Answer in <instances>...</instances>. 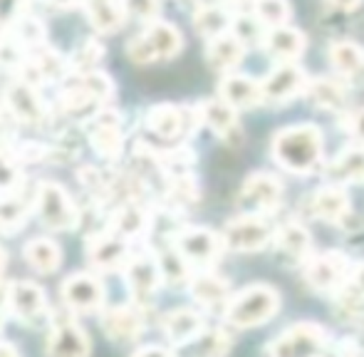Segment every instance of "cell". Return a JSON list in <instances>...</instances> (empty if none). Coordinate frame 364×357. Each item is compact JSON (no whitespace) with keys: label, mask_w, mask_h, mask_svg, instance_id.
<instances>
[{"label":"cell","mask_w":364,"mask_h":357,"mask_svg":"<svg viewBox=\"0 0 364 357\" xmlns=\"http://www.w3.org/2000/svg\"><path fill=\"white\" fill-rule=\"evenodd\" d=\"M325 151L322 132L315 124H292L273 139V159L290 174H310Z\"/></svg>","instance_id":"obj_1"},{"label":"cell","mask_w":364,"mask_h":357,"mask_svg":"<svg viewBox=\"0 0 364 357\" xmlns=\"http://www.w3.org/2000/svg\"><path fill=\"white\" fill-rule=\"evenodd\" d=\"M280 310V295L273 285L268 283H255L243 288L240 293H235L233 298L225 303L223 318L228 325L240 330L255 328L263 325L268 320L275 318V313Z\"/></svg>","instance_id":"obj_2"},{"label":"cell","mask_w":364,"mask_h":357,"mask_svg":"<svg viewBox=\"0 0 364 357\" xmlns=\"http://www.w3.org/2000/svg\"><path fill=\"white\" fill-rule=\"evenodd\" d=\"M181 48H183V38L176 25L166 23V20H154L144 33L129 40L127 55H129L132 63L149 65V63H159V60L176 58L181 53Z\"/></svg>","instance_id":"obj_3"},{"label":"cell","mask_w":364,"mask_h":357,"mask_svg":"<svg viewBox=\"0 0 364 357\" xmlns=\"http://www.w3.org/2000/svg\"><path fill=\"white\" fill-rule=\"evenodd\" d=\"M35 208L40 221L53 231H73L80 223V211L60 183L40 181L35 186Z\"/></svg>","instance_id":"obj_4"},{"label":"cell","mask_w":364,"mask_h":357,"mask_svg":"<svg viewBox=\"0 0 364 357\" xmlns=\"http://www.w3.org/2000/svg\"><path fill=\"white\" fill-rule=\"evenodd\" d=\"M327 330L317 323H297L270 343L268 357H322Z\"/></svg>","instance_id":"obj_5"},{"label":"cell","mask_w":364,"mask_h":357,"mask_svg":"<svg viewBox=\"0 0 364 357\" xmlns=\"http://www.w3.org/2000/svg\"><path fill=\"white\" fill-rule=\"evenodd\" d=\"M220 238H223V246L228 251L255 253L273 241V231L260 213H243V216H235L225 223Z\"/></svg>","instance_id":"obj_6"},{"label":"cell","mask_w":364,"mask_h":357,"mask_svg":"<svg viewBox=\"0 0 364 357\" xmlns=\"http://www.w3.org/2000/svg\"><path fill=\"white\" fill-rule=\"evenodd\" d=\"M352 268L342 253H322V256H310L305 261V280L317 290V293L337 295L347 283H350Z\"/></svg>","instance_id":"obj_7"},{"label":"cell","mask_w":364,"mask_h":357,"mask_svg":"<svg viewBox=\"0 0 364 357\" xmlns=\"http://www.w3.org/2000/svg\"><path fill=\"white\" fill-rule=\"evenodd\" d=\"M173 248L186 258L191 266H211L223 253V238L216 236L211 228L188 226L173 236Z\"/></svg>","instance_id":"obj_8"},{"label":"cell","mask_w":364,"mask_h":357,"mask_svg":"<svg viewBox=\"0 0 364 357\" xmlns=\"http://www.w3.org/2000/svg\"><path fill=\"white\" fill-rule=\"evenodd\" d=\"M60 295L73 313H100L105 305V283L95 273H75L65 278Z\"/></svg>","instance_id":"obj_9"},{"label":"cell","mask_w":364,"mask_h":357,"mask_svg":"<svg viewBox=\"0 0 364 357\" xmlns=\"http://www.w3.org/2000/svg\"><path fill=\"white\" fill-rule=\"evenodd\" d=\"M124 280H127V288H129L132 298H134L136 303H146L149 298H154L159 285L164 283L159 256H151V253L129 256V261H127V266H124Z\"/></svg>","instance_id":"obj_10"},{"label":"cell","mask_w":364,"mask_h":357,"mask_svg":"<svg viewBox=\"0 0 364 357\" xmlns=\"http://www.w3.org/2000/svg\"><path fill=\"white\" fill-rule=\"evenodd\" d=\"M90 144L102 159H119L124 149V137H122V117L114 110H100L90 117Z\"/></svg>","instance_id":"obj_11"},{"label":"cell","mask_w":364,"mask_h":357,"mask_svg":"<svg viewBox=\"0 0 364 357\" xmlns=\"http://www.w3.org/2000/svg\"><path fill=\"white\" fill-rule=\"evenodd\" d=\"M8 310L25 325L40 323L48 315L45 290L33 280H15L8 283Z\"/></svg>","instance_id":"obj_12"},{"label":"cell","mask_w":364,"mask_h":357,"mask_svg":"<svg viewBox=\"0 0 364 357\" xmlns=\"http://www.w3.org/2000/svg\"><path fill=\"white\" fill-rule=\"evenodd\" d=\"M5 110L10 112L15 122H23V124H43L45 117H48V107L40 100L35 85H28L23 80H13L5 90Z\"/></svg>","instance_id":"obj_13"},{"label":"cell","mask_w":364,"mask_h":357,"mask_svg":"<svg viewBox=\"0 0 364 357\" xmlns=\"http://www.w3.org/2000/svg\"><path fill=\"white\" fill-rule=\"evenodd\" d=\"M90 338L73 318H60L48 338V357H90Z\"/></svg>","instance_id":"obj_14"},{"label":"cell","mask_w":364,"mask_h":357,"mask_svg":"<svg viewBox=\"0 0 364 357\" xmlns=\"http://www.w3.org/2000/svg\"><path fill=\"white\" fill-rule=\"evenodd\" d=\"M100 323L109 340L132 343V340H136L144 333L146 318L139 305H117V308H109L102 313Z\"/></svg>","instance_id":"obj_15"},{"label":"cell","mask_w":364,"mask_h":357,"mask_svg":"<svg viewBox=\"0 0 364 357\" xmlns=\"http://www.w3.org/2000/svg\"><path fill=\"white\" fill-rule=\"evenodd\" d=\"M87 258L97 270H114L129 261V241L117 236L114 231L97 233L87 241Z\"/></svg>","instance_id":"obj_16"},{"label":"cell","mask_w":364,"mask_h":357,"mask_svg":"<svg viewBox=\"0 0 364 357\" xmlns=\"http://www.w3.org/2000/svg\"><path fill=\"white\" fill-rule=\"evenodd\" d=\"M307 75L295 63H280L268 78L263 80V100L265 102H288L307 90Z\"/></svg>","instance_id":"obj_17"},{"label":"cell","mask_w":364,"mask_h":357,"mask_svg":"<svg viewBox=\"0 0 364 357\" xmlns=\"http://www.w3.org/2000/svg\"><path fill=\"white\" fill-rule=\"evenodd\" d=\"M188 114H191V112L181 110V107L156 105L146 112V127L159 139H178V137L188 134V132L196 127V122H191Z\"/></svg>","instance_id":"obj_18"},{"label":"cell","mask_w":364,"mask_h":357,"mask_svg":"<svg viewBox=\"0 0 364 357\" xmlns=\"http://www.w3.org/2000/svg\"><path fill=\"white\" fill-rule=\"evenodd\" d=\"M245 203L260 213H270L283 203V183L273 174H250L240 191Z\"/></svg>","instance_id":"obj_19"},{"label":"cell","mask_w":364,"mask_h":357,"mask_svg":"<svg viewBox=\"0 0 364 357\" xmlns=\"http://www.w3.org/2000/svg\"><path fill=\"white\" fill-rule=\"evenodd\" d=\"M161 330L168 343L178 348L188 340L198 338L206 330V323H203V315L196 313L193 308H176L161 318Z\"/></svg>","instance_id":"obj_20"},{"label":"cell","mask_w":364,"mask_h":357,"mask_svg":"<svg viewBox=\"0 0 364 357\" xmlns=\"http://www.w3.org/2000/svg\"><path fill=\"white\" fill-rule=\"evenodd\" d=\"M220 100H225L235 110H253L263 100V85L248 75H225L218 85Z\"/></svg>","instance_id":"obj_21"},{"label":"cell","mask_w":364,"mask_h":357,"mask_svg":"<svg viewBox=\"0 0 364 357\" xmlns=\"http://www.w3.org/2000/svg\"><path fill=\"white\" fill-rule=\"evenodd\" d=\"M198 114L201 122L206 127H211L213 132L220 137L223 142H235L240 137V127H238V110L230 107L225 100H206L198 107Z\"/></svg>","instance_id":"obj_22"},{"label":"cell","mask_w":364,"mask_h":357,"mask_svg":"<svg viewBox=\"0 0 364 357\" xmlns=\"http://www.w3.org/2000/svg\"><path fill=\"white\" fill-rule=\"evenodd\" d=\"M310 213L325 223H340L350 213V198L347 191L337 183L317 188L310 196Z\"/></svg>","instance_id":"obj_23"},{"label":"cell","mask_w":364,"mask_h":357,"mask_svg":"<svg viewBox=\"0 0 364 357\" xmlns=\"http://www.w3.org/2000/svg\"><path fill=\"white\" fill-rule=\"evenodd\" d=\"M230 335L220 328H206L198 338L173 348L176 357H225L230 350Z\"/></svg>","instance_id":"obj_24"},{"label":"cell","mask_w":364,"mask_h":357,"mask_svg":"<svg viewBox=\"0 0 364 357\" xmlns=\"http://www.w3.org/2000/svg\"><path fill=\"white\" fill-rule=\"evenodd\" d=\"M243 58H245V45L233 33H223L218 38L208 40L206 60L218 73H228V70L238 68L243 63Z\"/></svg>","instance_id":"obj_25"},{"label":"cell","mask_w":364,"mask_h":357,"mask_svg":"<svg viewBox=\"0 0 364 357\" xmlns=\"http://www.w3.org/2000/svg\"><path fill=\"white\" fill-rule=\"evenodd\" d=\"M265 50H268L273 58L292 63L305 53V35L300 30L290 28V25H280V28H270L265 33Z\"/></svg>","instance_id":"obj_26"},{"label":"cell","mask_w":364,"mask_h":357,"mask_svg":"<svg viewBox=\"0 0 364 357\" xmlns=\"http://www.w3.org/2000/svg\"><path fill=\"white\" fill-rule=\"evenodd\" d=\"M87 18H90L92 28L102 35L117 33L124 25L127 10L124 0H85Z\"/></svg>","instance_id":"obj_27"},{"label":"cell","mask_w":364,"mask_h":357,"mask_svg":"<svg viewBox=\"0 0 364 357\" xmlns=\"http://www.w3.org/2000/svg\"><path fill=\"white\" fill-rule=\"evenodd\" d=\"M188 290H191L193 300H196L198 305H203V308H216V305L228 303L230 300L228 280H223L220 275H213V273L191 275Z\"/></svg>","instance_id":"obj_28"},{"label":"cell","mask_w":364,"mask_h":357,"mask_svg":"<svg viewBox=\"0 0 364 357\" xmlns=\"http://www.w3.org/2000/svg\"><path fill=\"white\" fill-rule=\"evenodd\" d=\"M327 178L332 183H360L364 181V146H352L337 154L327 164Z\"/></svg>","instance_id":"obj_29"},{"label":"cell","mask_w":364,"mask_h":357,"mask_svg":"<svg viewBox=\"0 0 364 357\" xmlns=\"http://www.w3.org/2000/svg\"><path fill=\"white\" fill-rule=\"evenodd\" d=\"M273 238H275V243H278L280 251H283L288 258H292V261L305 263L307 258H310L312 238H310V231H307L302 223H297V221L283 223Z\"/></svg>","instance_id":"obj_30"},{"label":"cell","mask_w":364,"mask_h":357,"mask_svg":"<svg viewBox=\"0 0 364 357\" xmlns=\"http://www.w3.org/2000/svg\"><path fill=\"white\" fill-rule=\"evenodd\" d=\"M330 63L340 78L357 80L364 75V50L352 40H337L330 45Z\"/></svg>","instance_id":"obj_31"},{"label":"cell","mask_w":364,"mask_h":357,"mask_svg":"<svg viewBox=\"0 0 364 357\" xmlns=\"http://www.w3.org/2000/svg\"><path fill=\"white\" fill-rule=\"evenodd\" d=\"M23 256L30 268L43 275L55 273L60 268V263H63V251L50 238H33V241H28L23 248Z\"/></svg>","instance_id":"obj_32"},{"label":"cell","mask_w":364,"mask_h":357,"mask_svg":"<svg viewBox=\"0 0 364 357\" xmlns=\"http://www.w3.org/2000/svg\"><path fill=\"white\" fill-rule=\"evenodd\" d=\"M146 223H149L146 211L139 206V203L132 201L114 211V216H112V231H114L117 236L129 241V238H136L146 231Z\"/></svg>","instance_id":"obj_33"},{"label":"cell","mask_w":364,"mask_h":357,"mask_svg":"<svg viewBox=\"0 0 364 357\" xmlns=\"http://www.w3.org/2000/svg\"><path fill=\"white\" fill-rule=\"evenodd\" d=\"M305 95L315 102L322 110H342L347 105V90L342 87L337 80L330 78H317L307 82Z\"/></svg>","instance_id":"obj_34"},{"label":"cell","mask_w":364,"mask_h":357,"mask_svg":"<svg viewBox=\"0 0 364 357\" xmlns=\"http://www.w3.org/2000/svg\"><path fill=\"white\" fill-rule=\"evenodd\" d=\"M193 25H196L198 35H203L206 40H213L223 33H230V18L220 5H198V10L193 13Z\"/></svg>","instance_id":"obj_35"},{"label":"cell","mask_w":364,"mask_h":357,"mask_svg":"<svg viewBox=\"0 0 364 357\" xmlns=\"http://www.w3.org/2000/svg\"><path fill=\"white\" fill-rule=\"evenodd\" d=\"M30 203L20 193L10 191L0 196V233H15L25 226Z\"/></svg>","instance_id":"obj_36"},{"label":"cell","mask_w":364,"mask_h":357,"mask_svg":"<svg viewBox=\"0 0 364 357\" xmlns=\"http://www.w3.org/2000/svg\"><path fill=\"white\" fill-rule=\"evenodd\" d=\"M159 266H161L164 283L183 285V283H188V280H191V263H188L173 246L159 253Z\"/></svg>","instance_id":"obj_37"},{"label":"cell","mask_w":364,"mask_h":357,"mask_svg":"<svg viewBox=\"0 0 364 357\" xmlns=\"http://www.w3.org/2000/svg\"><path fill=\"white\" fill-rule=\"evenodd\" d=\"M15 43L25 50L43 48L48 40V30H45L43 20L38 18H18L15 20Z\"/></svg>","instance_id":"obj_38"},{"label":"cell","mask_w":364,"mask_h":357,"mask_svg":"<svg viewBox=\"0 0 364 357\" xmlns=\"http://www.w3.org/2000/svg\"><path fill=\"white\" fill-rule=\"evenodd\" d=\"M255 18L265 25V28H280V25H288L292 8L288 0H255L253 5Z\"/></svg>","instance_id":"obj_39"},{"label":"cell","mask_w":364,"mask_h":357,"mask_svg":"<svg viewBox=\"0 0 364 357\" xmlns=\"http://www.w3.org/2000/svg\"><path fill=\"white\" fill-rule=\"evenodd\" d=\"M20 181V159L15 156V151H8L5 146H0V193L18 191Z\"/></svg>","instance_id":"obj_40"},{"label":"cell","mask_w":364,"mask_h":357,"mask_svg":"<svg viewBox=\"0 0 364 357\" xmlns=\"http://www.w3.org/2000/svg\"><path fill=\"white\" fill-rule=\"evenodd\" d=\"M77 80L85 85V90L90 92L97 102H109L112 97H114V82L109 80V75L92 70V73H77Z\"/></svg>","instance_id":"obj_41"},{"label":"cell","mask_w":364,"mask_h":357,"mask_svg":"<svg viewBox=\"0 0 364 357\" xmlns=\"http://www.w3.org/2000/svg\"><path fill=\"white\" fill-rule=\"evenodd\" d=\"M105 58V45L100 43V40L90 38L85 45H82L80 50L73 55V60H70V65L77 70V73H92V70L97 68V63Z\"/></svg>","instance_id":"obj_42"},{"label":"cell","mask_w":364,"mask_h":357,"mask_svg":"<svg viewBox=\"0 0 364 357\" xmlns=\"http://www.w3.org/2000/svg\"><path fill=\"white\" fill-rule=\"evenodd\" d=\"M263 28H265V25L260 23L258 18H248V15H245V18L233 20V25H230V33H233L243 45H248V43H258V40H265Z\"/></svg>","instance_id":"obj_43"},{"label":"cell","mask_w":364,"mask_h":357,"mask_svg":"<svg viewBox=\"0 0 364 357\" xmlns=\"http://www.w3.org/2000/svg\"><path fill=\"white\" fill-rule=\"evenodd\" d=\"M124 10L132 18L154 23L159 18V0H124Z\"/></svg>","instance_id":"obj_44"},{"label":"cell","mask_w":364,"mask_h":357,"mask_svg":"<svg viewBox=\"0 0 364 357\" xmlns=\"http://www.w3.org/2000/svg\"><path fill=\"white\" fill-rule=\"evenodd\" d=\"M23 10V0H0V28L13 25L20 18Z\"/></svg>","instance_id":"obj_45"},{"label":"cell","mask_w":364,"mask_h":357,"mask_svg":"<svg viewBox=\"0 0 364 357\" xmlns=\"http://www.w3.org/2000/svg\"><path fill=\"white\" fill-rule=\"evenodd\" d=\"M347 129H350V134L355 137V139H360L364 146V107L347 117Z\"/></svg>","instance_id":"obj_46"},{"label":"cell","mask_w":364,"mask_h":357,"mask_svg":"<svg viewBox=\"0 0 364 357\" xmlns=\"http://www.w3.org/2000/svg\"><path fill=\"white\" fill-rule=\"evenodd\" d=\"M132 357H176L171 350L159 348V345H146V348H139Z\"/></svg>","instance_id":"obj_47"},{"label":"cell","mask_w":364,"mask_h":357,"mask_svg":"<svg viewBox=\"0 0 364 357\" xmlns=\"http://www.w3.org/2000/svg\"><path fill=\"white\" fill-rule=\"evenodd\" d=\"M350 283L355 285V288L364 295V263H362V266H355V268H352Z\"/></svg>","instance_id":"obj_48"},{"label":"cell","mask_w":364,"mask_h":357,"mask_svg":"<svg viewBox=\"0 0 364 357\" xmlns=\"http://www.w3.org/2000/svg\"><path fill=\"white\" fill-rule=\"evenodd\" d=\"M327 3H330L332 8L345 10V13H350V10H357V8H360L362 0H327Z\"/></svg>","instance_id":"obj_49"},{"label":"cell","mask_w":364,"mask_h":357,"mask_svg":"<svg viewBox=\"0 0 364 357\" xmlns=\"http://www.w3.org/2000/svg\"><path fill=\"white\" fill-rule=\"evenodd\" d=\"M5 313H8V285L0 283V330L5 323Z\"/></svg>","instance_id":"obj_50"},{"label":"cell","mask_w":364,"mask_h":357,"mask_svg":"<svg viewBox=\"0 0 364 357\" xmlns=\"http://www.w3.org/2000/svg\"><path fill=\"white\" fill-rule=\"evenodd\" d=\"M340 357H362V353H360V348H357L355 343H345L340 348Z\"/></svg>","instance_id":"obj_51"},{"label":"cell","mask_w":364,"mask_h":357,"mask_svg":"<svg viewBox=\"0 0 364 357\" xmlns=\"http://www.w3.org/2000/svg\"><path fill=\"white\" fill-rule=\"evenodd\" d=\"M0 357H20V355H18V350H15L13 345L0 343Z\"/></svg>","instance_id":"obj_52"},{"label":"cell","mask_w":364,"mask_h":357,"mask_svg":"<svg viewBox=\"0 0 364 357\" xmlns=\"http://www.w3.org/2000/svg\"><path fill=\"white\" fill-rule=\"evenodd\" d=\"M77 3H80V0H53L55 8H73Z\"/></svg>","instance_id":"obj_53"},{"label":"cell","mask_w":364,"mask_h":357,"mask_svg":"<svg viewBox=\"0 0 364 357\" xmlns=\"http://www.w3.org/2000/svg\"><path fill=\"white\" fill-rule=\"evenodd\" d=\"M3 268H5V251L0 248V273H3Z\"/></svg>","instance_id":"obj_54"},{"label":"cell","mask_w":364,"mask_h":357,"mask_svg":"<svg viewBox=\"0 0 364 357\" xmlns=\"http://www.w3.org/2000/svg\"><path fill=\"white\" fill-rule=\"evenodd\" d=\"M218 3H220V5H223V3H225V5H235V3H240V0H218Z\"/></svg>","instance_id":"obj_55"}]
</instances>
